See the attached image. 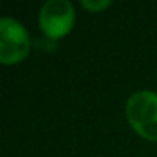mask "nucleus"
<instances>
[{
  "mask_svg": "<svg viewBox=\"0 0 157 157\" xmlns=\"http://www.w3.org/2000/svg\"><path fill=\"white\" fill-rule=\"evenodd\" d=\"M79 4L85 10L98 14V12H103L105 9H108L112 5V0H81Z\"/></svg>",
  "mask_w": 157,
  "mask_h": 157,
  "instance_id": "nucleus-4",
  "label": "nucleus"
},
{
  "mask_svg": "<svg viewBox=\"0 0 157 157\" xmlns=\"http://www.w3.org/2000/svg\"><path fill=\"white\" fill-rule=\"evenodd\" d=\"M31 51L29 32L14 17L0 19V61L4 64H17L24 61Z\"/></svg>",
  "mask_w": 157,
  "mask_h": 157,
  "instance_id": "nucleus-3",
  "label": "nucleus"
},
{
  "mask_svg": "<svg viewBox=\"0 0 157 157\" xmlns=\"http://www.w3.org/2000/svg\"><path fill=\"white\" fill-rule=\"evenodd\" d=\"M76 21V12L68 0H48L37 14V25L41 32L51 41L64 37L71 32Z\"/></svg>",
  "mask_w": 157,
  "mask_h": 157,
  "instance_id": "nucleus-2",
  "label": "nucleus"
},
{
  "mask_svg": "<svg viewBox=\"0 0 157 157\" xmlns=\"http://www.w3.org/2000/svg\"><path fill=\"white\" fill-rule=\"evenodd\" d=\"M127 122L139 137L157 142V91L139 90L127 98Z\"/></svg>",
  "mask_w": 157,
  "mask_h": 157,
  "instance_id": "nucleus-1",
  "label": "nucleus"
}]
</instances>
